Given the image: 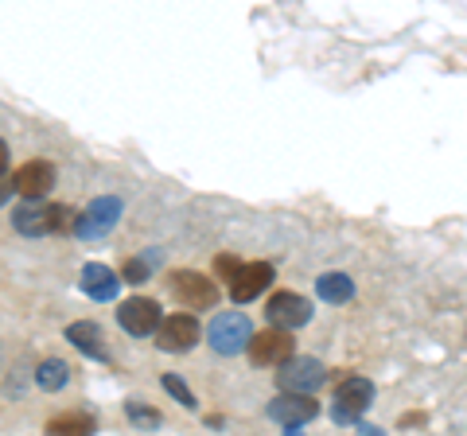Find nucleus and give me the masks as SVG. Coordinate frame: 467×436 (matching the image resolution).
<instances>
[{"label": "nucleus", "mask_w": 467, "mask_h": 436, "mask_svg": "<svg viewBox=\"0 0 467 436\" xmlns=\"http://www.w3.org/2000/svg\"><path fill=\"white\" fill-rule=\"evenodd\" d=\"M250 339H254V324L245 319L242 312H223L211 319L207 327V343L211 351L218 355H238V351H250Z\"/></svg>", "instance_id": "1"}, {"label": "nucleus", "mask_w": 467, "mask_h": 436, "mask_svg": "<svg viewBox=\"0 0 467 436\" xmlns=\"http://www.w3.org/2000/svg\"><path fill=\"white\" fill-rule=\"evenodd\" d=\"M168 293L183 304V308H214L218 285L211 277H202L195 269H175L168 277Z\"/></svg>", "instance_id": "2"}, {"label": "nucleus", "mask_w": 467, "mask_h": 436, "mask_svg": "<svg viewBox=\"0 0 467 436\" xmlns=\"http://www.w3.org/2000/svg\"><path fill=\"white\" fill-rule=\"evenodd\" d=\"M292 355H296V343H292L288 327L269 324L265 331H257V336L250 339V358H254V367H285Z\"/></svg>", "instance_id": "3"}, {"label": "nucleus", "mask_w": 467, "mask_h": 436, "mask_svg": "<svg viewBox=\"0 0 467 436\" xmlns=\"http://www.w3.org/2000/svg\"><path fill=\"white\" fill-rule=\"evenodd\" d=\"M370 401H374V382L370 378L350 374V378H343V382L335 386L331 413H335V420H358L362 413L370 410Z\"/></svg>", "instance_id": "4"}, {"label": "nucleus", "mask_w": 467, "mask_h": 436, "mask_svg": "<svg viewBox=\"0 0 467 436\" xmlns=\"http://www.w3.org/2000/svg\"><path fill=\"white\" fill-rule=\"evenodd\" d=\"M324 362L312 355H292L281 370H276V386L292 389V394H312V389L324 386Z\"/></svg>", "instance_id": "5"}, {"label": "nucleus", "mask_w": 467, "mask_h": 436, "mask_svg": "<svg viewBox=\"0 0 467 436\" xmlns=\"http://www.w3.org/2000/svg\"><path fill=\"white\" fill-rule=\"evenodd\" d=\"M316 417H319V405L308 394H292V389H285V394L269 405V420L273 425H281L285 432H296Z\"/></svg>", "instance_id": "6"}, {"label": "nucleus", "mask_w": 467, "mask_h": 436, "mask_svg": "<svg viewBox=\"0 0 467 436\" xmlns=\"http://www.w3.org/2000/svg\"><path fill=\"white\" fill-rule=\"evenodd\" d=\"M117 324H121L129 336H156V327L164 324V312H160V304L149 300V296H133V300H125L121 308H117Z\"/></svg>", "instance_id": "7"}, {"label": "nucleus", "mask_w": 467, "mask_h": 436, "mask_svg": "<svg viewBox=\"0 0 467 436\" xmlns=\"http://www.w3.org/2000/svg\"><path fill=\"white\" fill-rule=\"evenodd\" d=\"M199 343V319L195 316H171L164 319V324L156 327V347L160 351H171V355H183V351H192V347Z\"/></svg>", "instance_id": "8"}, {"label": "nucleus", "mask_w": 467, "mask_h": 436, "mask_svg": "<svg viewBox=\"0 0 467 436\" xmlns=\"http://www.w3.org/2000/svg\"><path fill=\"white\" fill-rule=\"evenodd\" d=\"M265 319H269V324H276V327L296 331V327H304L312 319V304L304 296H296V293H276L265 304Z\"/></svg>", "instance_id": "9"}, {"label": "nucleus", "mask_w": 467, "mask_h": 436, "mask_svg": "<svg viewBox=\"0 0 467 436\" xmlns=\"http://www.w3.org/2000/svg\"><path fill=\"white\" fill-rule=\"evenodd\" d=\"M8 183H16V192L24 199H47V192L55 187V164H47V160H27V164L16 168V176Z\"/></svg>", "instance_id": "10"}, {"label": "nucleus", "mask_w": 467, "mask_h": 436, "mask_svg": "<svg viewBox=\"0 0 467 436\" xmlns=\"http://www.w3.org/2000/svg\"><path fill=\"white\" fill-rule=\"evenodd\" d=\"M117 214H121V199L101 195V199H94L90 207L78 214L75 234H78V238H98V234H106V230L117 223Z\"/></svg>", "instance_id": "11"}, {"label": "nucleus", "mask_w": 467, "mask_h": 436, "mask_svg": "<svg viewBox=\"0 0 467 436\" xmlns=\"http://www.w3.org/2000/svg\"><path fill=\"white\" fill-rule=\"evenodd\" d=\"M269 281H273L269 261H250V265H242V273L230 281V300L234 304H250V300H257L261 293H265Z\"/></svg>", "instance_id": "12"}, {"label": "nucleus", "mask_w": 467, "mask_h": 436, "mask_svg": "<svg viewBox=\"0 0 467 436\" xmlns=\"http://www.w3.org/2000/svg\"><path fill=\"white\" fill-rule=\"evenodd\" d=\"M12 226H16L24 238H43V234H51V207H47L43 199H27L24 207L12 211Z\"/></svg>", "instance_id": "13"}, {"label": "nucleus", "mask_w": 467, "mask_h": 436, "mask_svg": "<svg viewBox=\"0 0 467 436\" xmlns=\"http://www.w3.org/2000/svg\"><path fill=\"white\" fill-rule=\"evenodd\" d=\"M82 288L86 296L94 300H113L117 296V273L109 265H98V261H90V265H82Z\"/></svg>", "instance_id": "14"}, {"label": "nucleus", "mask_w": 467, "mask_h": 436, "mask_svg": "<svg viewBox=\"0 0 467 436\" xmlns=\"http://www.w3.org/2000/svg\"><path fill=\"white\" fill-rule=\"evenodd\" d=\"M67 339L75 343L82 355H90V358H98V362H109V351L101 347V327L90 324V319H82V324H70V327H67Z\"/></svg>", "instance_id": "15"}, {"label": "nucleus", "mask_w": 467, "mask_h": 436, "mask_svg": "<svg viewBox=\"0 0 467 436\" xmlns=\"http://www.w3.org/2000/svg\"><path fill=\"white\" fill-rule=\"evenodd\" d=\"M316 293L327 304H347L350 296H355V281H350L347 273H324V277L316 281Z\"/></svg>", "instance_id": "16"}, {"label": "nucleus", "mask_w": 467, "mask_h": 436, "mask_svg": "<svg viewBox=\"0 0 467 436\" xmlns=\"http://www.w3.org/2000/svg\"><path fill=\"white\" fill-rule=\"evenodd\" d=\"M36 382L47 389V394H55V389H63L70 382V370H67V362L63 358H47V362H39V370H36Z\"/></svg>", "instance_id": "17"}, {"label": "nucleus", "mask_w": 467, "mask_h": 436, "mask_svg": "<svg viewBox=\"0 0 467 436\" xmlns=\"http://www.w3.org/2000/svg\"><path fill=\"white\" fill-rule=\"evenodd\" d=\"M47 432H55V436L94 432V417H86V413H63V417H51V420H47Z\"/></svg>", "instance_id": "18"}, {"label": "nucleus", "mask_w": 467, "mask_h": 436, "mask_svg": "<svg viewBox=\"0 0 467 436\" xmlns=\"http://www.w3.org/2000/svg\"><path fill=\"white\" fill-rule=\"evenodd\" d=\"M164 389H168V394H171L175 401L183 405V410H195V405H199V401H195V394H192V389L183 386V378H180V374H164Z\"/></svg>", "instance_id": "19"}, {"label": "nucleus", "mask_w": 467, "mask_h": 436, "mask_svg": "<svg viewBox=\"0 0 467 436\" xmlns=\"http://www.w3.org/2000/svg\"><path fill=\"white\" fill-rule=\"evenodd\" d=\"M242 265H245V261H238L234 254H218V257H214V273H218V277H223L226 285H230L234 277H238Z\"/></svg>", "instance_id": "20"}, {"label": "nucleus", "mask_w": 467, "mask_h": 436, "mask_svg": "<svg viewBox=\"0 0 467 436\" xmlns=\"http://www.w3.org/2000/svg\"><path fill=\"white\" fill-rule=\"evenodd\" d=\"M78 214L70 207H51V234H63V230H75Z\"/></svg>", "instance_id": "21"}, {"label": "nucleus", "mask_w": 467, "mask_h": 436, "mask_svg": "<svg viewBox=\"0 0 467 436\" xmlns=\"http://www.w3.org/2000/svg\"><path fill=\"white\" fill-rule=\"evenodd\" d=\"M125 413H129V420H133V425H149V429L160 425V413H156V410H144V405H137V401H129Z\"/></svg>", "instance_id": "22"}, {"label": "nucleus", "mask_w": 467, "mask_h": 436, "mask_svg": "<svg viewBox=\"0 0 467 436\" xmlns=\"http://www.w3.org/2000/svg\"><path fill=\"white\" fill-rule=\"evenodd\" d=\"M125 281H133V285L149 281V265H144V261H129V265H125Z\"/></svg>", "instance_id": "23"}]
</instances>
